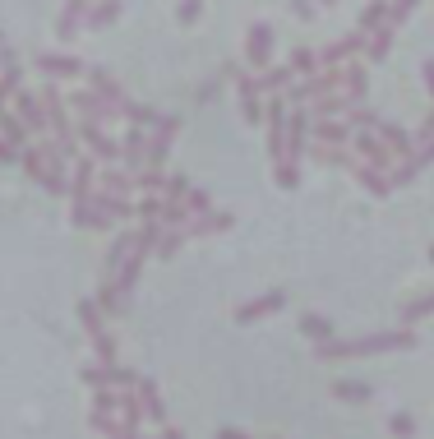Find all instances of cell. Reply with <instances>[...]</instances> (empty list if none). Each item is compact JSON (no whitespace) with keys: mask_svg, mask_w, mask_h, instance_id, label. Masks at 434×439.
Masks as SVG:
<instances>
[{"mask_svg":"<svg viewBox=\"0 0 434 439\" xmlns=\"http://www.w3.org/2000/svg\"><path fill=\"white\" fill-rule=\"evenodd\" d=\"M388 46H393V37L379 33V37H374V46H370V61H383V56H388Z\"/></svg>","mask_w":434,"mask_h":439,"instance_id":"681fc988","label":"cell"},{"mask_svg":"<svg viewBox=\"0 0 434 439\" xmlns=\"http://www.w3.org/2000/svg\"><path fill=\"white\" fill-rule=\"evenodd\" d=\"M14 93H19V70H14V65H9V70L0 74V111H5V102H9V97H14Z\"/></svg>","mask_w":434,"mask_h":439,"instance_id":"ab89813d","label":"cell"},{"mask_svg":"<svg viewBox=\"0 0 434 439\" xmlns=\"http://www.w3.org/2000/svg\"><path fill=\"white\" fill-rule=\"evenodd\" d=\"M143 130L148 125H130V130H125V143H121V167L125 171H139L143 167Z\"/></svg>","mask_w":434,"mask_h":439,"instance_id":"e0dca14e","label":"cell"},{"mask_svg":"<svg viewBox=\"0 0 434 439\" xmlns=\"http://www.w3.org/2000/svg\"><path fill=\"white\" fill-rule=\"evenodd\" d=\"M93 203L106 213V218H116V222H121V218H139V203H130L125 194H116V190H102V185H97Z\"/></svg>","mask_w":434,"mask_h":439,"instance_id":"9a60e30c","label":"cell"},{"mask_svg":"<svg viewBox=\"0 0 434 439\" xmlns=\"http://www.w3.org/2000/svg\"><path fill=\"white\" fill-rule=\"evenodd\" d=\"M282 306H287V291H263V296L241 301V306H236V324H254V319H268V315H278Z\"/></svg>","mask_w":434,"mask_h":439,"instance_id":"52a82bcc","label":"cell"},{"mask_svg":"<svg viewBox=\"0 0 434 439\" xmlns=\"http://www.w3.org/2000/svg\"><path fill=\"white\" fill-rule=\"evenodd\" d=\"M333 398H338V403H370V384H360V379H338V384H333Z\"/></svg>","mask_w":434,"mask_h":439,"instance_id":"f546056e","label":"cell"},{"mask_svg":"<svg viewBox=\"0 0 434 439\" xmlns=\"http://www.w3.org/2000/svg\"><path fill=\"white\" fill-rule=\"evenodd\" d=\"M213 439H245V435L236 430V425H217V435H213Z\"/></svg>","mask_w":434,"mask_h":439,"instance_id":"f5cc1de1","label":"cell"},{"mask_svg":"<svg viewBox=\"0 0 434 439\" xmlns=\"http://www.w3.org/2000/svg\"><path fill=\"white\" fill-rule=\"evenodd\" d=\"M301 333H305V338H314V343H323V338H333V319H323V315H305V319H301Z\"/></svg>","mask_w":434,"mask_h":439,"instance_id":"d590c367","label":"cell"},{"mask_svg":"<svg viewBox=\"0 0 434 439\" xmlns=\"http://www.w3.org/2000/svg\"><path fill=\"white\" fill-rule=\"evenodd\" d=\"M19 167L33 176L37 185H46L51 194H70V185H65V167H70V162H65V153L56 148V143H51V148H42V143H28V148L19 153Z\"/></svg>","mask_w":434,"mask_h":439,"instance_id":"7a4b0ae2","label":"cell"},{"mask_svg":"<svg viewBox=\"0 0 434 439\" xmlns=\"http://www.w3.org/2000/svg\"><path fill=\"white\" fill-rule=\"evenodd\" d=\"M310 139L314 143H328V148H338V143H347L351 139V125H342V121H310Z\"/></svg>","mask_w":434,"mask_h":439,"instance_id":"ac0fdd59","label":"cell"},{"mask_svg":"<svg viewBox=\"0 0 434 439\" xmlns=\"http://www.w3.org/2000/svg\"><path fill=\"white\" fill-rule=\"evenodd\" d=\"M351 143H356L360 162H370V167H379V171H388V167H393V148L379 139V134H370V125L351 130Z\"/></svg>","mask_w":434,"mask_h":439,"instance_id":"5b68a950","label":"cell"},{"mask_svg":"<svg viewBox=\"0 0 434 439\" xmlns=\"http://www.w3.org/2000/svg\"><path fill=\"white\" fill-rule=\"evenodd\" d=\"M162 185H166L162 167H139V171H134V190H143V194H157Z\"/></svg>","mask_w":434,"mask_h":439,"instance_id":"e575fe53","label":"cell"},{"mask_svg":"<svg viewBox=\"0 0 434 439\" xmlns=\"http://www.w3.org/2000/svg\"><path fill=\"white\" fill-rule=\"evenodd\" d=\"M420 74H425V93L434 97V61H425V70H420Z\"/></svg>","mask_w":434,"mask_h":439,"instance_id":"db71d44e","label":"cell"},{"mask_svg":"<svg viewBox=\"0 0 434 439\" xmlns=\"http://www.w3.org/2000/svg\"><path fill=\"white\" fill-rule=\"evenodd\" d=\"M93 181H97V158H74V176H70V203L93 199Z\"/></svg>","mask_w":434,"mask_h":439,"instance_id":"7c38bea8","label":"cell"},{"mask_svg":"<svg viewBox=\"0 0 434 439\" xmlns=\"http://www.w3.org/2000/svg\"><path fill=\"white\" fill-rule=\"evenodd\" d=\"M411 5H416V0H398V5H393V19H407Z\"/></svg>","mask_w":434,"mask_h":439,"instance_id":"9f6ffc18","label":"cell"},{"mask_svg":"<svg viewBox=\"0 0 434 439\" xmlns=\"http://www.w3.org/2000/svg\"><path fill=\"white\" fill-rule=\"evenodd\" d=\"M365 88H370V84H365V70H360V65H347V70H342V97L356 106L365 97Z\"/></svg>","mask_w":434,"mask_h":439,"instance_id":"83f0119b","label":"cell"},{"mask_svg":"<svg viewBox=\"0 0 434 439\" xmlns=\"http://www.w3.org/2000/svg\"><path fill=\"white\" fill-rule=\"evenodd\" d=\"M116 412H121V407H106V403H93V412H88V425H93L97 435H121V421H116Z\"/></svg>","mask_w":434,"mask_h":439,"instance_id":"d4e9b609","label":"cell"},{"mask_svg":"<svg viewBox=\"0 0 434 439\" xmlns=\"http://www.w3.org/2000/svg\"><path fill=\"white\" fill-rule=\"evenodd\" d=\"M97 185H102V190H116V194H130V190H134V181H130V176H125L121 167L97 171Z\"/></svg>","mask_w":434,"mask_h":439,"instance_id":"836d02e7","label":"cell"},{"mask_svg":"<svg viewBox=\"0 0 434 439\" xmlns=\"http://www.w3.org/2000/svg\"><path fill=\"white\" fill-rule=\"evenodd\" d=\"M74 134H79V143H88V153H93L97 162H121V143H116L97 121H79Z\"/></svg>","mask_w":434,"mask_h":439,"instance_id":"277c9868","label":"cell"},{"mask_svg":"<svg viewBox=\"0 0 434 439\" xmlns=\"http://www.w3.org/2000/svg\"><path fill=\"white\" fill-rule=\"evenodd\" d=\"M0 139H9L19 153H24V148H28V125L19 121V116H5V111H0Z\"/></svg>","mask_w":434,"mask_h":439,"instance_id":"f1b7e54d","label":"cell"},{"mask_svg":"<svg viewBox=\"0 0 434 439\" xmlns=\"http://www.w3.org/2000/svg\"><path fill=\"white\" fill-rule=\"evenodd\" d=\"M79 9H84V0H70V9H65V19H61V37H70V33H74V24H79Z\"/></svg>","mask_w":434,"mask_h":439,"instance_id":"bcb514c9","label":"cell"},{"mask_svg":"<svg viewBox=\"0 0 434 439\" xmlns=\"http://www.w3.org/2000/svg\"><path fill=\"white\" fill-rule=\"evenodd\" d=\"M282 84H291V65H287V70H268L263 79H254V88H259V93H263V88H282Z\"/></svg>","mask_w":434,"mask_h":439,"instance_id":"7bdbcfd3","label":"cell"},{"mask_svg":"<svg viewBox=\"0 0 434 439\" xmlns=\"http://www.w3.org/2000/svg\"><path fill=\"white\" fill-rule=\"evenodd\" d=\"M411 347H416V333L402 324V328H393V333H370V338H351V343L323 338V343L314 347V356L319 360H347V356H379V351H411Z\"/></svg>","mask_w":434,"mask_h":439,"instance_id":"6da1fadb","label":"cell"},{"mask_svg":"<svg viewBox=\"0 0 434 439\" xmlns=\"http://www.w3.org/2000/svg\"><path fill=\"white\" fill-rule=\"evenodd\" d=\"M33 65H37L42 74H51V79H74V74L84 70L74 56H33Z\"/></svg>","mask_w":434,"mask_h":439,"instance_id":"7402d4cb","label":"cell"},{"mask_svg":"<svg viewBox=\"0 0 434 439\" xmlns=\"http://www.w3.org/2000/svg\"><path fill=\"white\" fill-rule=\"evenodd\" d=\"M273 181H278V190H296V185H301V167H296V162H278Z\"/></svg>","mask_w":434,"mask_h":439,"instance_id":"74e56055","label":"cell"},{"mask_svg":"<svg viewBox=\"0 0 434 439\" xmlns=\"http://www.w3.org/2000/svg\"><path fill=\"white\" fill-rule=\"evenodd\" d=\"M42 106H46V130L56 134V148H61L65 158H79V134H74L70 116H65V97L56 93V88H42Z\"/></svg>","mask_w":434,"mask_h":439,"instance_id":"3957f363","label":"cell"},{"mask_svg":"<svg viewBox=\"0 0 434 439\" xmlns=\"http://www.w3.org/2000/svg\"><path fill=\"white\" fill-rule=\"evenodd\" d=\"M162 439H185V435L176 430V425H162Z\"/></svg>","mask_w":434,"mask_h":439,"instance_id":"6f0895ef","label":"cell"},{"mask_svg":"<svg viewBox=\"0 0 434 439\" xmlns=\"http://www.w3.org/2000/svg\"><path fill=\"white\" fill-rule=\"evenodd\" d=\"M347 56H351V42H338V46H328V51H323L319 61H323V65H342Z\"/></svg>","mask_w":434,"mask_h":439,"instance_id":"f6af8a7d","label":"cell"},{"mask_svg":"<svg viewBox=\"0 0 434 439\" xmlns=\"http://www.w3.org/2000/svg\"><path fill=\"white\" fill-rule=\"evenodd\" d=\"M241 116H245V125H259L263 121V106H259V88H254V79H241Z\"/></svg>","mask_w":434,"mask_h":439,"instance_id":"484cf974","label":"cell"},{"mask_svg":"<svg viewBox=\"0 0 434 439\" xmlns=\"http://www.w3.org/2000/svg\"><path fill=\"white\" fill-rule=\"evenodd\" d=\"M268 46H273V33H268V28H254V33H250V42H245V61H250L254 65V70H263V65H268Z\"/></svg>","mask_w":434,"mask_h":439,"instance_id":"603a6c76","label":"cell"},{"mask_svg":"<svg viewBox=\"0 0 434 439\" xmlns=\"http://www.w3.org/2000/svg\"><path fill=\"white\" fill-rule=\"evenodd\" d=\"M97 306H102V315H125V296L116 291L111 278H102V291H97Z\"/></svg>","mask_w":434,"mask_h":439,"instance_id":"d6a6232c","label":"cell"},{"mask_svg":"<svg viewBox=\"0 0 434 439\" xmlns=\"http://www.w3.org/2000/svg\"><path fill=\"white\" fill-rule=\"evenodd\" d=\"M14 116L28 125L33 139L46 130V106H42V97H33V88H19V93H14Z\"/></svg>","mask_w":434,"mask_h":439,"instance_id":"ba28073f","label":"cell"},{"mask_svg":"<svg viewBox=\"0 0 434 439\" xmlns=\"http://www.w3.org/2000/svg\"><path fill=\"white\" fill-rule=\"evenodd\" d=\"M314 65H319V56H314V51H305V46H296V51H291V70L296 74H310Z\"/></svg>","mask_w":434,"mask_h":439,"instance_id":"60d3db41","label":"cell"},{"mask_svg":"<svg viewBox=\"0 0 434 439\" xmlns=\"http://www.w3.org/2000/svg\"><path fill=\"white\" fill-rule=\"evenodd\" d=\"M139 218H162V199H157V194H143V203H139Z\"/></svg>","mask_w":434,"mask_h":439,"instance_id":"7dc6e473","label":"cell"},{"mask_svg":"<svg viewBox=\"0 0 434 439\" xmlns=\"http://www.w3.org/2000/svg\"><path fill=\"white\" fill-rule=\"evenodd\" d=\"M185 208H190V213H208V208H213V194H208V190H194V185H190V194H185Z\"/></svg>","mask_w":434,"mask_h":439,"instance_id":"b9f144b4","label":"cell"},{"mask_svg":"<svg viewBox=\"0 0 434 439\" xmlns=\"http://www.w3.org/2000/svg\"><path fill=\"white\" fill-rule=\"evenodd\" d=\"M374 130H379V139L388 143V148L398 153V158H411V148H416V139H411V134L402 130V125H393V121H374Z\"/></svg>","mask_w":434,"mask_h":439,"instance_id":"ffe728a7","label":"cell"},{"mask_svg":"<svg viewBox=\"0 0 434 439\" xmlns=\"http://www.w3.org/2000/svg\"><path fill=\"white\" fill-rule=\"evenodd\" d=\"M185 241H190V236H185V227H166V222H162V241H157V259H176V250H181Z\"/></svg>","mask_w":434,"mask_h":439,"instance_id":"4dcf8cb0","label":"cell"},{"mask_svg":"<svg viewBox=\"0 0 434 439\" xmlns=\"http://www.w3.org/2000/svg\"><path fill=\"white\" fill-rule=\"evenodd\" d=\"M430 263H434V246H430Z\"/></svg>","mask_w":434,"mask_h":439,"instance_id":"91938a15","label":"cell"},{"mask_svg":"<svg viewBox=\"0 0 434 439\" xmlns=\"http://www.w3.org/2000/svg\"><path fill=\"white\" fill-rule=\"evenodd\" d=\"M305 148H310V111H296L287 121V153H282V162H301Z\"/></svg>","mask_w":434,"mask_h":439,"instance_id":"30bf717a","label":"cell"},{"mask_svg":"<svg viewBox=\"0 0 434 439\" xmlns=\"http://www.w3.org/2000/svg\"><path fill=\"white\" fill-rule=\"evenodd\" d=\"M84 384H93V388H116V384H134V375H130V370H121L116 360H111V365H106V360H97V365L84 370Z\"/></svg>","mask_w":434,"mask_h":439,"instance_id":"8fae6325","label":"cell"},{"mask_svg":"<svg viewBox=\"0 0 434 439\" xmlns=\"http://www.w3.org/2000/svg\"><path fill=\"white\" fill-rule=\"evenodd\" d=\"M176 134H181V121H176V116H162V121L153 125V143H148V153H143V167H162Z\"/></svg>","mask_w":434,"mask_h":439,"instance_id":"8992f818","label":"cell"},{"mask_svg":"<svg viewBox=\"0 0 434 439\" xmlns=\"http://www.w3.org/2000/svg\"><path fill=\"white\" fill-rule=\"evenodd\" d=\"M379 14H383V9H379V5H370V9L360 14V28H374V24H379Z\"/></svg>","mask_w":434,"mask_h":439,"instance_id":"816d5d0a","label":"cell"},{"mask_svg":"<svg viewBox=\"0 0 434 439\" xmlns=\"http://www.w3.org/2000/svg\"><path fill=\"white\" fill-rule=\"evenodd\" d=\"M411 158H416V167H430V162H434V139H425V148L411 153Z\"/></svg>","mask_w":434,"mask_h":439,"instance_id":"f907efd6","label":"cell"},{"mask_svg":"<svg viewBox=\"0 0 434 439\" xmlns=\"http://www.w3.org/2000/svg\"><path fill=\"white\" fill-rule=\"evenodd\" d=\"M393 171V185H407V181H416V158H407V162H398V167H388Z\"/></svg>","mask_w":434,"mask_h":439,"instance_id":"ee69618b","label":"cell"},{"mask_svg":"<svg viewBox=\"0 0 434 439\" xmlns=\"http://www.w3.org/2000/svg\"><path fill=\"white\" fill-rule=\"evenodd\" d=\"M79 324L88 328V338H93V333H102V328H106L102 306H97V301H79Z\"/></svg>","mask_w":434,"mask_h":439,"instance_id":"1f68e13d","label":"cell"},{"mask_svg":"<svg viewBox=\"0 0 434 439\" xmlns=\"http://www.w3.org/2000/svg\"><path fill=\"white\" fill-rule=\"evenodd\" d=\"M425 139H434V111L425 116V125H420V143H425Z\"/></svg>","mask_w":434,"mask_h":439,"instance_id":"11a10c76","label":"cell"},{"mask_svg":"<svg viewBox=\"0 0 434 439\" xmlns=\"http://www.w3.org/2000/svg\"><path fill=\"white\" fill-rule=\"evenodd\" d=\"M134 393H139V403H143L148 421L166 425V407H162V393H157V384H153V379H134Z\"/></svg>","mask_w":434,"mask_h":439,"instance_id":"44dd1931","label":"cell"},{"mask_svg":"<svg viewBox=\"0 0 434 439\" xmlns=\"http://www.w3.org/2000/svg\"><path fill=\"white\" fill-rule=\"evenodd\" d=\"M268 153L273 162H282V153H287V106L282 102L268 106Z\"/></svg>","mask_w":434,"mask_h":439,"instance_id":"5bb4252c","label":"cell"},{"mask_svg":"<svg viewBox=\"0 0 434 439\" xmlns=\"http://www.w3.org/2000/svg\"><path fill=\"white\" fill-rule=\"evenodd\" d=\"M111 439H139V435H130V430H121V435H111Z\"/></svg>","mask_w":434,"mask_h":439,"instance_id":"680465c9","label":"cell"},{"mask_svg":"<svg viewBox=\"0 0 434 439\" xmlns=\"http://www.w3.org/2000/svg\"><path fill=\"white\" fill-rule=\"evenodd\" d=\"M130 250H134V231H116L111 246H106V259H102V278L116 282V273H121L125 259H130Z\"/></svg>","mask_w":434,"mask_h":439,"instance_id":"4fadbf2b","label":"cell"},{"mask_svg":"<svg viewBox=\"0 0 434 439\" xmlns=\"http://www.w3.org/2000/svg\"><path fill=\"white\" fill-rule=\"evenodd\" d=\"M88 343H93V356H97V360H106V365L116 360V338L106 333V328H102V333H93Z\"/></svg>","mask_w":434,"mask_h":439,"instance_id":"8d00e7d4","label":"cell"},{"mask_svg":"<svg viewBox=\"0 0 434 439\" xmlns=\"http://www.w3.org/2000/svg\"><path fill=\"white\" fill-rule=\"evenodd\" d=\"M236 227V218L231 213H199L194 222H185V236H217V231H231Z\"/></svg>","mask_w":434,"mask_h":439,"instance_id":"2e32d148","label":"cell"},{"mask_svg":"<svg viewBox=\"0 0 434 439\" xmlns=\"http://www.w3.org/2000/svg\"><path fill=\"white\" fill-rule=\"evenodd\" d=\"M351 176H356V181L365 185V190L374 194V199H388V190H393V181L388 176H383L379 167H370V162H351Z\"/></svg>","mask_w":434,"mask_h":439,"instance_id":"d6986e66","label":"cell"},{"mask_svg":"<svg viewBox=\"0 0 434 439\" xmlns=\"http://www.w3.org/2000/svg\"><path fill=\"white\" fill-rule=\"evenodd\" d=\"M93 93H97V97H102V102H106V106H111V116H130V106H134V102H130V97H125V88H121V84H116V79H111V74H102V70H93Z\"/></svg>","mask_w":434,"mask_h":439,"instance_id":"9c48e42d","label":"cell"},{"mask_svg":"<svg viewBox=\"0 0 434 439\" xmlns=\"http://www.w3.org/2000/svg\"><path fill=\"white\" fill-rule=\"evenodd\" d=\"M388 435H393V439H411V435H416V421H411L407 412L388 416Z\"/></svg>","mask_w":434,"mask_h":439,"instance_id":"f35d334b","label":"cell"},{"mask_svg":"<svg viewBox=\"0 0 434 439\" xmlns=\"http://www.w3.org/2000/svg\"><path fill=\"white\" fill-rule=\"evenodd\" d=\"M70 102L79 106V111H84V121H97V125L116 121V116H111V106H106V102H102V97H97V93H70Z\"/></svg>","mask_w":434,"mask_h":439,"instance_id":"cb8c5ba5","label":"cell"},{"mask_svg":"<svg viewBox=\"0 0 434 439\" xmlns=\"http://www.w3.org/2000/svg\"><path fill=\"white\" fill-rule=\"evenodd\" d=\"M116 9H121V5H116V0H106V5H97L93 24H97V28H102V24H111V19H116Z\"/></svg>","mask_w":434,"mask_h":439,"instance_id":"c3c4849f","label":"cell"},{"mask_svg":"<svg viewBox=\"0 0 434 439\" xmlns=\"http://www.w3.org/2000/svg\"><path fill=\"white\" fill-rule=\"evenodd\" d=\"M434 315V291H425V296H416V301H411V306H402L398 310V319H402V324H420V319H430Z\"/></svg>","mask_w":434,"mask_h":439,"instance_id":"4316f807","label":"cell"}]
</instances>
